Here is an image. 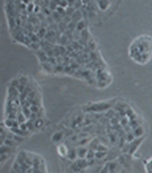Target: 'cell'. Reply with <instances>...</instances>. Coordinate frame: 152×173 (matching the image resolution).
Returning a JSON list of instances; mask_svg holds the SVG:
<instances>
[{
  "mask_svg": "<svg viewBox=\"0 0 152 173\" xmlns=\"http://www.w3.org/2000/svg\"><path fill=\"white\" fill-rule=\"evenodd\" d=\"M128 55L137 64H147L152 59V37L142 34L136 37L129 46Z\"/></svg>",
  "mask_w": 152,
  "mask_h": 173,
  "instance_id": "cell-1",
  "label": "cell"
}]
</instances>
